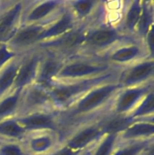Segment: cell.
I'll return each instance as SVG.
<instances>
[{"label": "cell", "mask_w": 154, "mask_h": 155, "mask_svg": "<svg viewBox=\"0 0 154 155\" xmlns=\"http://www.w3.org/2000/svg\"><path fill=\"white\" fill-rule=\"evenodd\" d=\"M125 89L117 80L104 83L101 86L89 91L87 94L69 107L66 117L68 120L76 119V117L89 113L105 104L114 94Z\"/></svg>", "instance_id": "cell-2"}, {"label": "cell", "mask_w": 154, "mask_h": 155, "mask_svg": "<svg viewBox=\"0 0 154 155\" xmlns=\"http://www.w3.org/2000/svg\"><path fill=\"white\" fill-rule=\"evenodd\" d=\"M63 65V61L58 56L51 54L45 58L42 57L39 63L35 83L48 90L54 83L56 76Z\"/></svg>", "instance_id": "cell-7"}, {"label": "cell", "mask_w": 154, "mask_h": 155, "mask_svg": "<svg viewBox=\"0 0 154 155\" xmlns=\"http://www.w3.org/2000/svg\"><path fill=\"white\" fill-rule=\"evenodd\" d=\"M20 64L21 62L12 61L0 71V98L13 87Z\"/></svg>", "instance_id": "cell-17"}, {"label": "cell", "mask_w": 154, "mask_h": 155, "mask_svg": "<svg viewBox=\"0 0 154 155\" xmlns=\"http://www.w3.org/2000/svg\"><path fill=\"white\" fill-rule=\"evenodd\" d=\"M135 121L130 116L115 114L113 117L101 121V124L105 134L119 135L123 133Z\"/></svg>", "instance_id": "cell-16"}, {"label": "cell", "mask_w": 154, "mask_h": 155, "mask_svg": "<svg viewBox=\"0 0 154 155\" xmlns=\"http://www.w3.org/2000/svg\"><path fill=\"white\" fill-rule=\"evenodd\" d=\"M154 110V95L153 91L151 90L144 98L142 99L139 105L134 109V111L129 116L133 120H137V118L144 116H148L150 114L153 113Z\"/></svg>", "instance_id": "cell-23"}, {"label": "cell", "mask_w": 154, "mask_h": 155, "mask_svg": "<svg viewBox=\"0 0 154 155\" xmlns=\"http://www.w3.org/2000/svg\"><path fill=\"white\" fill-rule=\"evenodd\" d=\"M42 58L40 54L34 53L21 62L14 83V89H23L34 82Z\"/></svg>", "instance_id": "cell-9"}, {"label": "cell", "mask_w": 154, "mask_h": 155, "mask_svg": "<svg viewBox=\"0 0 154 155\" xmlns=\"http://www.w3.org/2000/svg\"><path fill=\"white\" fill-rule=\"evenodd\" d=\"M17 120L26 131L57 130V122L51 114L46 111L32 113L17 118Z\"/></svg>", "instance_id": "cell-11"}, {"label": "cell", "mask_w": 154, "mask_h": 155, "mask_svg": "<svg viewBox=\"0 0 154 155\" xmlns=\"http://www.w3.org/2000/svg\"><path fill=\"white\" fill-rule=\"evenodd\" d=\"M22 89H15L13 93L0 98V121L8 119L18 110Z\"/></svg>", "instance_id": "cell-19"}, {"label": "cell", "mask_w": 154, "mask_h": 155, "mask_svg": "<svg viewBox=\"0 0 154 155\" xmlns=\"http://www.w3.org/2000/svg\"><path fill=\"white\" fill-rule=\"evenodd\" d=\"M52 143L53 139L49 136H39L30 141V146L36 152H43L51 148Z\"/></svg>", "instance_id": "cell-26"}, {"label": "cell", "mask_w": 154, "mask_h": 155, "mask_svg": "<svg viewBox=\"0 0 154 155\" xmlns=\"http://www.w3.org/2000/svg\"><path fill=\"white\" fill-rule=\"evenodd\" d=\"M73 151L71 150L70 148H67L66 146L63 147L61 149L59 150L58 151L55 153L54 155H73Z\"/></svg>", "instance_id": "cell-32"}, {"label": "cell", "mask_w": 154, "mask_h": 155, "mask_svg": "<svg viewBox=\"0 0 154 155\" xmlns=\"http://www.w3.org/2000/svg\"><path fill=\"white\" fill-rule=\"evenodd\" d=\"M22 8L23 4L19 2L2 15L0 21V44L7 43L17 33Z\"/></svg>", "instance_id": "cell-12"}, {"label": "cell", "mask_w": 154, "mask_h": 155, "mask_svg": "<svg viewBox=\"0 0 154 155\" xmlns=\"http://www.w3.org/2000/svg\"><path fill=\"white\" fill-rule=\"evenodd\" d=\"M87 36L84 27L74 28L66 34L60 36L58 39L44 43L43 46L51 50L54 49L57 52H61L63 54L70 53L85 43Z\"/></svg>", "instance_id": "cell-6"}, {"label": "cell", "mask_w": 154, "mask_h": 155, "mask_svg": "<svg viewBox=\"0 0 154 155\" xmlns=\"http://www.w3.org/2000/svg\"><path fill=\"white\" fill-rule=\"evenodd\" d=\"M148 140H139L119 149L114 155H137L149 144Z\"/></svg>", "instance_id": "cell-27"}, {"label": "cell", "mask_w": 154, "mask_h": 155, "mask_svg": "<svg viewBox=\"0 0 154 155\" xmlns=\"http://www.w3.org/2000/svg\"><path fill=\"white\" fill-rule=\"evenodd\" d=\"M142 8H143V3L141 4V2L138 1L132 2L127 12L125 22V27L129 32H134L136 30L141 15Z\"/></svg>", "instance_id": "cell-24"}, {"label": "cell", "mask_w": 154, "mask_h": 155, "mask_svg": "<svg viewBox=\"0 0 154 155\" xmlns=\"http://www.w3.org/2000/svg\"><path fill=\"white\" fill-rule=\"evenodd\" d=\"M75 28V20L72 14L66 12L60 20L50 26L48 28L45 29L40 35L39 41L46 40L51 38L62 36L66 33Z\"/></svg>", "instance_id": "cell-14"}, {"label": "cell", "mask_w": 154, "mask_h": 155, "mask_svg": "<svg viewBox=\"0 0 154 155\" xmlns=\"http://www.w3.org/2000/svg\"><path fill=\"white\" fill-rule=\"evenodd\" d=\"M52 104L49 92L37 84L30 85L22 89L18 111L21 116L45 111L44 108Z\"/></svg>", "instance_id": "cell-3"}, {"label": "cell", "mask_w": 154, "mask_h": 155, "mask_svg": "<svg viewBox=\"0 0 154 155\" xmlns=\"http://www.w3.org/2000/svg\"><path fill=\"white\" fill-rule=\"evenodd\" d=\"M95 2L89 0H80L72 2V8L79 18H84L88 15L93 8Z\"/></svg>", "instance_id": "cell-29"}, {"label": "cell", "mask_w": 154, "mask_h": 155, "mask_svg": "<svg viewBox=\"0 0 154 155\" xmlns=\"http://www.w3.org/2000/svg\"><path fill=\"white\" fill-rule=\"evenodd\" d=\"M117 136L118 135L116 134L107 135L102 141V142L100 144L95 155H110L111 154Z\"/></svg>", "instance_id": "cell-28"}, {"label": "cell", "mask_w": 154, "mask_h": 155, "mask_svg": "<svg viewBox=\"0 0 154 155\" xmlns=\"http://www.w3.org/2000/svg\"><path fill=\"white\" fill-rule=\"evenodd\" d=\"M152 12H151L149 7L143 3V8H142L141 15H140V20L137 24V31L141 36L145 37L146 33L149 31V28L152 26Z\"/></svg>", "instance_id": "cell-25"}, {"label": "cell", "mask_w": 154, "mask_h": 155, "mask_svg": "<svg viewBox=\"0 0 154 155\" xmlns=\"http://www.w3.org/2000/svg\"><path fill=\"white\" fill-rule=\"evenodd\" d=\"M146 42H147V46L149 48V51H150L151 55H153L154 51V30H153V25L149 28V31L146 35Z\"/></svg>", "instance_id": "cell-31"}, {"label": "cell", "mask_w": 154, "mask_h": 155, "mask_svg": "<svg viewBox=\"0 0 154 155\" xmlns=\"http://www.w3.org/2000/svg\"><path fill=\"white\" fill-rule=\"evenodd\" d=\"M60 4V2L58 1H47L41 3L34 9H33L27 15V21L36 22L42 19L45 16L49 15L51 12H53Z\"/></svg>", "instance_id": "cell-21"}, {"label": "cell", "mask_w": 154, "mask_h": 155, "mask_svg": "<svg viewBox=\"0 0 154 155\" xmlns=\"http://www.w3.org/2000/svg\"><path fill=\"white\" fill-rule=\"evenodd\" d=\"M119 35L113 29L102 28L88 34L85 44L93 48H106L119 39Z\"/></svg>", "instance_id": "cell-15"}, {"label": "cell", "mask_w": 154, "mask_h": 155, "mask_svg": "<svg viewBox=\"0 0 154 155\" xmlns=\"http://www.w3.org/2000/svg\"><path fill=\"white\" fill-rule=\"evenodd\" d=\"M110 71L107 64H98L88 61H76L63 64L56 76L55 80H68L81 77H92L104 74Z\"/></svg>", "instance_id": "cell-4"}, {"label": "cell", "mask_w": 154, "mask_h": 155, "mask_svg": "<svg viewBox=\"0 0 154 155\" xmlns=\"http://www.w3.org/2000/svg\"><path fill=\"white\" fill-rule=\"evenodd\" d=\"M153 133L154 125L152 122H134L121 133V137L129 140L141 137H149L152 136Z\"/></svg>", "instance_id": "cell-18"}, {"label": "cell", "mask_w": 154, "mask_h": 155, "mask_svg": "<svg viewBox=\"0 0 154 155\" xmlns=\"http://www.w3.org/2000/svg\"><path fill=\"white\" fill-rule=\"evenodd\" d=\"M153 67V61L152 60L137 64L122 72L119 78H118V83L124 88L134 87L135 85L148 80L152 75Z\"/></svg>", "instance_id": "cell-10"}, {"label": "cell", "mask_w": 154, "mask_h": 155, "mask_svg": "<svg viewBox=\"0 0 154 155\" xmlns=\"http://www.w3.org/2000/svg\"><path fill=\"white\" fill-rule=\"evenodd\" d=\"M140 48L137 45H128L116 50L110 55V58L112 61L117 63H125L134 60L140 55Z\"/></svg>", "instance_id": "cell-22"}, {"label": "cell", "mask_w": 154, "mask_h": 155, "mask_svg": "<svg viewBox=\"0 0 154 155\" xmlns=\"http://www.w3.org/2000/svg\"><path fill=\"white\" fill-rule=\"evenodd\" d=\"M104 133L101 121L87 126L75 133L66 141V146L72 151H79L85 148L91 142L101 139Z\"/></svg>", "instance_id": "cell-8"}, {"label": "cell", "mask_w": 154, "mask_h": 155, "mask_svg": "<svg viewBox=\"0 0 154 155\" xmlns=\"http://www.w3.org/2000/svg\"><path fill=\"white\" fill-rule=\"evenodd\" d=\"M26 132L16 119L8 118L0 121V137L19 139L24 137Z\"/></svg>", "instance_id": "cell-20"}, {"label": "cell", "mask_w": 154, "mask_h": 155, "mask_svg": "<svg viewBox=\"0 0 154 155\" xmlns=\"http://www.w3.org/2000/svg\"><path fill=\"white\" fill-rule=\"evenodd\" d=\"M0 155H24V153L18 145L0 144Z\"/></svg>", "instance_id": "cell-30"}, {"label": "cell", "mask_w": 154, "mask_h": 155, "mask_svg": "<svg viewBox=\"0 0 154 155\" xmlns=\"http://www.w3.org/2000/svg\"><path fill=\"white\" fill-rule=\"evenodd\" d=\"M152 89V84L138 87H130L122 92L115 103L114 111L116 115H125L137 106Z\"/></svg>", "instance_id": "cell-5"}, {"label": "cell", "mask_w": 154, "mask_h": 155, "mask_svg": "<svg viewBox=\"0 0 154 155\" xmlns=\"http://www.w3.org/2000/svg\"><path fill=\"white\" fill-rule=\"evenodd\" d=\"M44 30L43 25L33 24L27 26L21 30H18L7 44L14 51L18 48H27L39 41L41 33Z\"/></svg>", "instance_id": "cell-13"}, {"label": "cell", "mask_w": 154, "mask_h": 155, "mask_svg": "<svg viewBox=\"0 0 154 155\" xmlns=\"http://www.w3.org/2000/svg\"><path fill=\"white\" fill-rule=\"evenodd\" d=\"M116 77L117 74L111 71L104 74L83 79L73 83L62 84L53 83L48 89L52 105L57 108L70 107L89 91L104 83L114 81Z\"/></svg>", "instance_id": "cell-1"}]
</instances>
